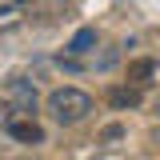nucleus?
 Wrapping results in <instances>:
<instances>
[{
	"mask_svg": "<svg viewBox=\"0 0 160 160\" xmlns=\"http://www.w3.org/2000/svg\"><path fill=\"white\" fill-rule=\"evenodd\" d=\"M152 72H156V60H132V64H128V80H132V84H144V80L152 76Z\"/></svg>",
	"mask_w": 160,
	"mask_h": 160,
	"instance_id": "nucleus-6",
	"label": "nucleus"
},
{
	"mask_svg": "<svg viewBox=\"0 0 160 160\" xmlns=\"http://www.w3.org/2000/svg\"><path fill=\"white\" fill-rule=\"evenodd\" d=\"M96 48V28H80L76 36L68 40V52L72 56H84V52H92Z\"/></svg>",
	"mask_w": 160,
	"mask_h": 160,
	"instance_id": "nucleus-5",
	"label": "nucleus"
},
{
	"mask_svg": "<svg viewBox=\"0 0 160 160\" xmlns=\"http://www.w3.org/2000/svg\"><path fill=\"white\" fill-rule=\"evenodd\" d=\"M44 108H48L52 124H60V128H76L80 120H88L92 112H96V100L88 96L84 88H72V84H64V88H52V92H48Z\"/></svg>",
	"mask_w": 160,
	"mask_h": 160,
	"instance_id": "nucleus-1",
	"label": "nucleus"
},
{
	"mask_svg": "<svg viewBox=\"0 0 160 160\" xmlns=\"http://www.w3.org/2000/svg\"><path fill=\"white\" fill-rule=\"evenodd\" d=\"M0 104L12 112V116H36V108H40V92H36V84L32 80H8L4 88H0Z\"/></svg>",
	"mask_w": 160,
	"mask_h": 160,
	"instance_id": "nucleus-2",
	"label": "nucleus"
},
{
	"mask_svg": "<svg viewBox=\"0 0 160 160\" xmlns=\"http://www.w3.org/2000/svg\"><path fill=\"white\" fill-rule=\"evenodd\" d=\"M140 88L136 84H116V88H112V92H108V104H112V108H140Z\"/></svg>",
	"mask_w": 160,
	"mask_h": 160,
	"instance_id": "nucleus-4",
	"label": "nucleus"
},
{
	"mask_svg": "<svg viewBox=\"0 0 160 160\" xmlns=\"http://www.w3.org/2000/svg\"><path fill=\"white\" fill-rule=\"evenodd\" d=\"M96 140H100V144H116V140H124V124H104Z\"/></svg>",
	"mask_w": 160,
	"mask_h": 160,
	"instance_id": "nucleus-7",
	"label": "nucleus"
},
{
	"mask_svg": "<svg viewBox=\"0 0 160 160\" xmlns=\"http://www.w3.org/2000/svg\"><path fill=\"white\" fill-rule=\"evenodd\" d=\"M24 4H32V0H0V16H8V12H20Z\"/></svg>",
	"mask_w": 160,
	"mask_h": 160,
	"instance_id": "nucleus-8",
	"label": "nucleus"
},
{
	"mask_svg": "<svg viewBox=\"0 0 160 160\" xmlns=\"http://www.w3.org/2000/svg\"><path fill=\"white\" fill-rule=\"evenodd\" d=\"M4 132L20 144H44V128H40L32 116H8L4 120Z\"/></svg>",
	"mask_w": 160,
	"mask_h": 160,
	"instance_id": "nucleus-3",
	"label": "nucleus"
}]
</instances>
